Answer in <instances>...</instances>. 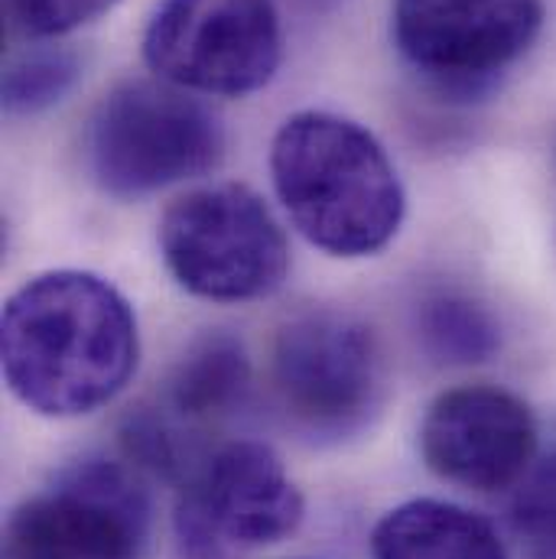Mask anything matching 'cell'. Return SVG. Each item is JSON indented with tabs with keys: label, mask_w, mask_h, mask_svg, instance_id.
Segmentation results:
<instances>
[{
	"label": "cell",
	"mask_w": 556,
	"mask_h": 559,
	"mask_svg": "<svg viewBox=\"0 0 556 559\" xmlns=\"http://www.w3.org/2000/svg\"><path fill=\"white\" fill-rule=\"evenodd\" d=\"M3 378L13 397L43 417H85L111 404L134 378L140 329L111 280L49 271L3 306Z\"/></svg>",
	"instance_id": "obj_1"
},
{
	"label": "cell",
	"mask_w": 556,
	"mask_h": 559,
	"mask_svg": "<svg viewBox=\"0 0 556 559\" xmlns=\"http://www.w3.org/2000/svg\"><path fill=\"white\" fill-rule=\"evenodd\" d=\"M271 176L293 228L332 258H371L404 225L407 195L388 150L342 115H289L271 143Z\"/></svg>",
	"instance_id": "obj_2"
},
{
	"label": "cell",
	"mask_w": 556,
	"mask_h": 559,
	"mask_svg": "<svg viewBox=\"0 0 556 559\" xmlns=\"http://www.w3.org/2000/svg\"><path fill=\"white\" fill-rule=\"evenodd\" d=\"M85 150L92 179L105 192L140 199L212 173L225 156V131L218 115L186 88L131 79L95 108Z\"/></svg>",
	"instance_id": "obj_3"
},
{
	"label": "cell",
	"mask_w": 556,
	"mask_h": 559,
	"mask_svg": "<svg viewBox=\"0 0 556 559\" xmlns=\"http://www.w3.org/2000/svg\"><path fill=\"white\" fill-rule=\"evenodd\" d=\"M156 241L173 280L209 302L271 296L289 271L280 222L241 182H215L179 195L163 212Z\"/></svg>",
	"instance_id": "obj_4"
},
{
	"label": "cell",
	"mask_w": 556,
	"mask_h": 559,
	"mask_svg": "<svg viewBox=\"0 0 556 559\" xmlns=\"http://www.w3.org/2000/svg\"><path fill=\"white\" fill-rule=\"evenodd\" d=\"M271 378L283 417L309 442L365 432L388 384L375 332L339 309H309L280 325Z\"/></svg>",
	"instance_id": "obj_5"
},
{
	"label": "cell",
	"mask_w": 556,
	"mask_h": 559,
	"mask_svg": "<svg viewBox=\"0 0 556 559\" xmlns=\"http://www.w3.org/2000/svg\"><path fill=\"white\" fill-rule=\"evenodd\" d=\"M280 59L274 0H159L143 29L150 72L199 95H251L277 75Z\"/></svg>",
	"instance_id": "obj_6"
},
{
	"label": "cell",
	"mask_w": 556,
	"mask_h": 559,
	"mask_svg": "<svg viewBox=\"0 0 556 559\" xmlns=\"http://www.w3.org/2000/svg\"><path fill=\"white\" fill-rule=\"evenodd\" d=\"M303 495L280 455L258 439L209 449L176 504L179 559H238L286 540L303 521Z\"/></svg>",
	"instance_id": "obj_7"
},
{
	"label": "cell",
	"mask_w": 556,
	"mask_h": 559,
	"mask_svg": "<svg viewBox=\"0 0 556 559\" xmlns=\"http://www.w3.org/2000/svg\"><path fill=\"white\" fill-rule=\"evenodd\" d=\"M150 511L134 468L79 462L10 514L7 559H143Z\"/></svg>",
	"instance_id": "obj_8"
},
{
	"label": "cell",
	"mask_w": 556,
	"mask_h": 559,
	"mask_svg": "<svg viewBox=\"0 0 556 559\" xmlns=\"http://www.w3.org/2000/svg\"><path fill=\"white\" fill-rule=\"evenodd\" d=\"M544 16V0H391V36L433 88L472 98L534 46Z\"/></svg>",
	"instance_id": "obj_9"
},
{
	"label": "cell",
	"mask_w": 556,
	"mask_h": 559,
	"mask_svg": "<svg viewBox=\"0 0 556 559\" xmlns=\"http://www.w3.org/2000/svg\"><path fill=\"white\" fill-rule=\"evenodd\" d=\"M251 388V358L228 332H209L189 345L169 371L156 407H143L125 423V449L138 468L182 478L205 459L199 432L232 417Z\"/></svg>",
	"instance_id": "obj_10"
},
{
	"label": "cell",
	"mask_w": 556,
	"mask_h": 559,
	"mask_svg": "<svg viewBox=\"0 0 556 559\" xmlns=\"http://www.w3.org/2000/svg\"><path fill=\"white\" fill-rule=\"evenodd\" d=\"M433 475L469 491H505L534 468L537 426L521 397L492 384L439 394L419 426Z\"/></svg>",
	"instance_id": "obj_11"
},
{
	"label": "cell",
	"mask_w": 556,
	"mask_h": 559,
	"mask_svg": "<svg viewBox=\"0 0 556 559\" xmlns=\"http://www.w3.org/2000/svg\"><path fill=\"white\" fill-rule=\"evenodd\" d=\"M371 559H508V550L482 514L462 504L417 498L378 521Z\"/></svg>",
	"instance_id": "obj_12"
},
{
	"label": "cell",
	"mask_w": 556,
	"mask_h": 559,
	"mask_svg": "<svg viewBox=\"0 0 556 559\" xmlns=\"http://www.w3.org/2000/svg\"><path fill=\"white\" fill-rule=\"evenodd\" d=\"M419 345L439 365H482L501 348L495 316L462 293H433L419 302Z\"/></svg>",
	"instance_id": "obj_13"
},
{
	"label": "cell",
	"mask_w": 556,
	"mask_h": 559,
	"mask_svg": "<svg viewBox=\"0 0 556 559\" xmlns=\"http://www.w3.org/2000/svg\"><path fill=\"white\" fill-rule=\"evenodd\" d=\"M82 66L66 46L29 39L26 49L10 52L3 69V108L10 115H39L59 105L75 85Z\"/></svg>",
	"instance_id": "obj_14"
},
{
	"label": "cell",
	"mask_w": 556,
	"mask_h": 559,
	"mask_svg": "<svg viewBox=\"0 0 556 559\" xmlns=\"http://www.w3.org/2000/svg\"><path fill=\"white\" fill-rule=\"evenodd\" d=\"M511 531L524 559H556V455L518 481Z\"/></svg>",
	"instance_id": "obj_15"
},
{
	"label": "cell",
	"mask_w": 556,
	"mask_h": 559,
	"mask_svg": "<svg viewBox=\"0 0 556 559\" xmlns=\"http://www.w3.org/2000/svg\"><path fill=\"white\" fill-rule=\"evenodd\" d=\"M121 0H3L7 23L23 39H56L66 36Z\"/></svg>",
	"instance_id": "obj_16"
},
{
	"label": "cell",
	"mask_w": 556,
	"mask_h": 559,
	"mask_svg": "<svg viewBox=\"0 0 556 559\" xmlns=\"http://www.w3.org/2000/svg\"><path fill=\"white\" fill-rule=\"evenodd\" d=\"M309 3H319V0H309Z\"/></svg>",
	"instance_id": "obj_17"
}]
</instances>
